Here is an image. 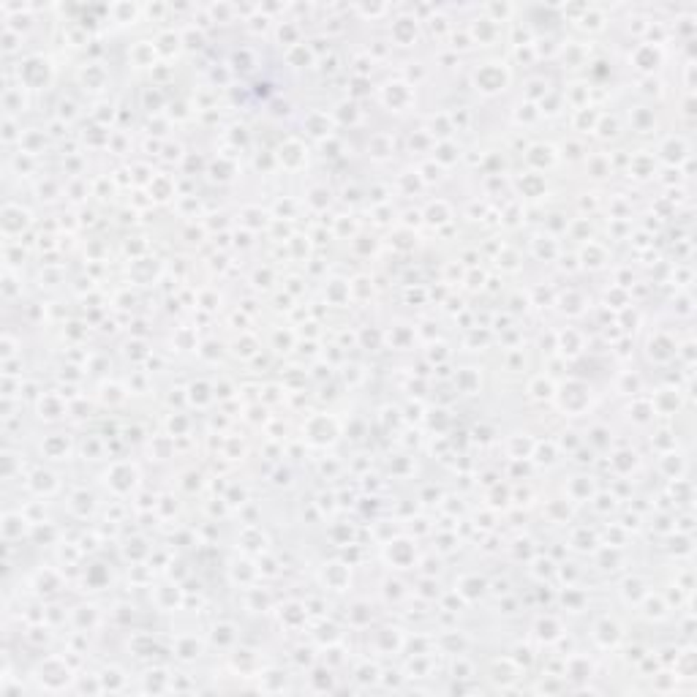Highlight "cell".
Here are the masks:
<instances>
[{
    "mask_svg": "<svg viewBox=\"0 0 697 697\" xmlns=\"http://www.w3.org/2000/svg\"><path fill=\"white\" fill-rule=\"evenodd\" d=\"M28 223H30V213L22 210L19 205H6V207H3V232H6L8 237L22 234V229H25Z\"/></svg>",
    "mask_w": 697,
    "mask_h": 697,
    "instance_id": "obj_1",
    "label": "cell"
},
{
    "mask_svg": "<svg viewBox=\"0 0 697 697\" xmlns=\"http://www.w3.org/2000/svg\"><path fill=\"white\" fill-rule=\"evenodd\" d=\"M25 528H28V518H25L22 512H8V515L3 518V539H6V542L22 539Z\"/></svg>",
    "mask_w": 697,
    "mask_h": 697,
    "instance_id": "obj_2",
    "label": "cell"
},
{
    "mask_svg": "<svg viewBox=\"0 0 697 697\" xmlns=\"http://www.w3.org/2000/svg\"><path fill=\"white\" fill-rule=\"evenodd\" d=\"M3 129H6V133H3V142H6V145H11L14 139L22 142V131H17V120H14V118H6Z\"/></svg>",
    "mask_w": 697,
    "mask_h": 697,
    "instance_id": "obj_3",
    "label": "cell"
}]
</instances>
